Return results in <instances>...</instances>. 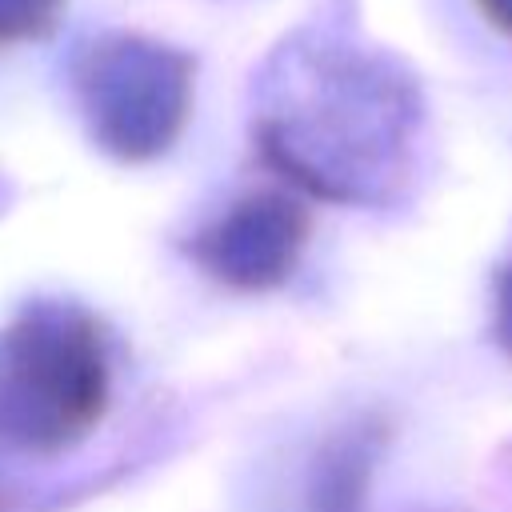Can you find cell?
Segmentation results:
<instances>
[{"label":"cell","mask_w":512,"mask_h":512,"mask_svg":"<svg viewBox=\"0 0 512 512\" xmlns=\"http://www.w3.org/2000/svg\"><path fill=\"white\" fill-rule=\"evenodd\" d=\"M308 236V212L284 192H260L232 204L192 244V256L224 284L256 292L276 288L292 268Z\"/></svg>","instance_id":"cell-3"},{"label":"cell","mask_w":512,"mask_h":512,"mask_svg":"<svg viewBox=\"0 0 512 512\" xmlns=\"http://www.w3.org/2000/svg\"><path fill=\"white\" fill-rule=\"evenodd\" d=\"M80 92L96 140L124 160H148L184 128L192 60L136 36L100 40L84 56Z\"/></svg>","instance_id":"cell-2"},{"label":"cell","mask_w":512,"mask_h":512,"mask_svg":"<svg viewBox=\"0 0 512 512\" xmlns=\"http://www.w3.org/2000/svg\"><path fill=\"white\" fill-rule=\"evenodd\" d=\"M376 444H380V428H356L324 452L312 488V512H364Z\"/></svg>","instance_id":"cell-4"},{"label":"cell","mask_w":512,"mask_h":512,"mask_svg":"<svg viewBox=\"0 0 512 512\" xmlns=\"http://www.w3.org/2000/svg\"><path fill=\"white\" fill-rule=\"evenodd\" d=\"M492 340L512 364V252L492 276Z\"/></svg>","instance_id":"cell-6"},{"label":"cell","mask_w":512,"mask_h":512,"mask_svg":"<svg viewBox=\"0 0 512 512\" xmlns=\"http://www.w3.org/2000/svg\"><path fill=\"white\" fill-rule=\"evenodd\" d=\"M108 384V344L88 312L28 308L0 332V440L24 452L72 448L100 424Z\"/></svg>","instance_id":"cell-1"},{"label":"cell","mask_w":512,"mask_h":512,"mask_svg":"<svg viewBox=\"0 0 512 512\" xmlns=\"http://www.w3.org/2000/svg\"><path fill=\"white\" fill-rule=\"evenodd\" d=\"M476 8L496 32L512 36V0H476Z\"/></svg>","instance_id":"cell-7"},{"label":"cell","mask_w":512,"mask_h":512,"mask_svg":"<svg viewBox=\"0 0 512 512\" xmlns=\"http://www.w3.org/2000/svg\"><path fill=\"white\" fill-rule=\"evenodd\" d=\"M64 0H0V48L40 40L56 28Z\"/></svg>","instance_id":"cell-5"}]
</instances>
